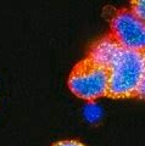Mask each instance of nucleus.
<instances>
[{"label": "nucleus", "instance_id": "423d86ee", "mask_svg": "<svg viewBox=\"0 0 145 146\" xmlns=\"http://www.w3.org/2000/svg\"><path fill=\"white\" fill-rule=\"evenodd\" d=\"M132 10L138 15L143 21H145V0H130Z\"/></svg>", "mask_w": 145, "mask_h": 146}, {"label": "nucleus", "instance_id": "39448f33", "mask_svg": "<svg viewBox=\"0 0 145 146\" xmlns=\"http://www.w3.org/2000/svg\"><path fill=\"white\" fill-rule=\"evenodd\" d=\"M101 115H102L101 108L94 102H89L87 106L84 107V117L92 123L96 122L99 118L101 117Z\"/></svg>", "mask_w": 145, "mask_h": 146}, {"label": "nucleus", "instance_id": "20e7f679", "mask_svg": "<svg viewBox=\"0 0 145 146\" xmlns=\"http://www.w3.org/2000/svg\"><path fill=\"white\" fill-rule=\"evenodd\" d=\"M122 49V46L115 40L111 34L102 36L101 39L96 40L89 50L88 57L98 62L99 65L105 66L107 70L110 67L111 62L114 61L116 55Z\"/></svg>", "mask_w": 145, "mask_h": 146}, {"label": "nucleus", "instance_id": "0eeeda50", "mask_svg": "<svg viewBox=\"0 0 145 146\" xmlns=\"http://www.w3.org/2000/svg\"><path fill=\"white\" fill-rule=\"evenodd\" d=\"M135 98L145 100V67H144V72H143L142 79H140V82H139V85H138V89H137Z\"/></svg>", "mask_w": 145, "mask_h": 146}, {"label": "nucleus", "instance_id": "7ed1b4c3", "mask_svg": "<svg viewBox=\"0 0 145 146\" xmlns=\"http://www.w3.org/2000/svg\"><path fill=\"white\" fill-rule=\"evenodd\" d=\"M111 35L123 49L145 52V21L132 9L117 10L110 22Z\"/></svg>", "mask_w": 145, "mask_h": 146}, {"label": "nucleus", "instance_id": "f257e3e1", "mask_svg": "<svg viewBox=\"0 0 145 146\" xmlns=\"http://www.w3.org/2000/svg\"><path fill=\"white\" fill-rule=\"evenodd\" d=\"M145 67V52L122 48L108 67V93L112 99L135 98Z\"/></svg>", "mask_w": 145, "mask_h": 146}, {"label": "nucleus", "instance_id": "6e6552de", "mask_svg": "<svg viewBox=\"0 0 145 146\" xmlns=\"http://www.w3.org/2000/svg\"><path fill=\"white\" fill-rule=\"evenodd\" d=\"M53 146H85V145L76 140H63V141H59V143L54 144Z\"/></svg>", "mask_w": 145, "mask_h": 146}, {"label": "nucleus", "instance_id": "f03ea898", "mask_svg": "<svg viewBox=\"0 0 145 146\" xmlns=\"http://www.w3.org/2000/svg\"><path fill=\"white\" fill-rule=\"evenodd\" d=\"M108 70L92 58H84L73 67L69 77V88L76 96L93 101L107 96Z\"/></svg>", "mask_w": 145, "mask_h": 146}]
</instances>
